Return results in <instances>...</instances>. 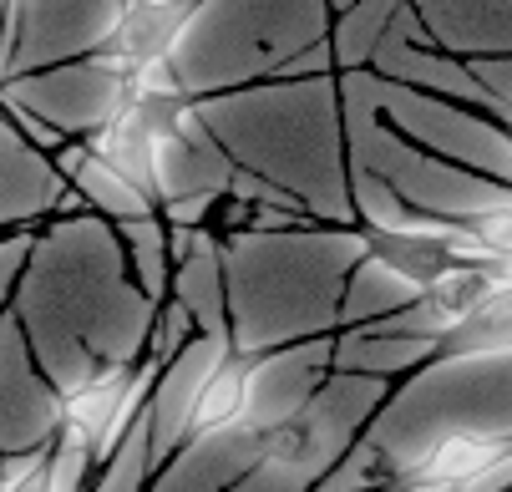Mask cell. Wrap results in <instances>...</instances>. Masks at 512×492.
I'll return each instance as SVG.
<instances>
[{
    "label": "cell",
    "instance_id": "cell-5",
    "mask_svg": "<svg viewBox=\"0 0 512 492\" xmlns=\"http://www.w3.org/2000/svg\"><path fill=\"white\" fill-rule=\"evenodd\" d=\"M512 350V285H502L462 330L442 340V361H482Z\"/></svg>",
    "mask_w": 512,
    "mask_h": 492
},
{
    "label": "cell",
    "instance_id": "cell-1",
    "mask_svg": "<svg viewBox=\"0 0 512 492\" xmlns=\"http://www.w3.org/2000/svg\"><path fill=\"white\" fill-rule=\"evenodd\" d=\"M512 462V432H447L381 477V492H492Z\"/></svg>",
    "mask_w": 512,
    "mask_h": 492
},
{
    "label": "cell",
    "instance_id": "cell-6",
    "mask_svg": "<svg viewBox=\"0 0 512 492\" xmlns=\"http://www.w3.org/2000/svg\"><path fill=\"white\" fill-rule=\"evenodd\" d=\"M259 447V462L269 467H284V472H315L325 462V442H320V427L310 416H279L254 437Z\"/></svg>",
    "mask_w": 512,
    "mask_h": 492
},
{
    "label": "cell",
    "instance_id": "cell-4",
    "mask_svg": "<svg viewBox=\"0 0 512 492\" xmlns=\"http://www.w3.org/2000/svg\"><path fill=\"white\" fill-rule=\"evenodd\" d=\"M254 376H259V366L249 356L208 361V371L198 376V386L188 396V411H183V427H178L173 447L178 442L198 447V442H208L218 432H234L244 421V411H249V401H254Z\"/></svg>",
    "mask_w": 512,
    "mask_h": 492
},
{
    "label": "cell",
    "instance_id": "cell-3",
    "mask_svg": "<svg viewBox=\"0 0 512 492\" xmlns=\"http://www.w3.org/2000/svg\"><path fill=\"white\" fill-rule=\"evenodd\" d=\"M198 0H127L117 26L107 31V66L122 72V82L132 72L153 61H173V46L183 36V26L193 21Z\"/></svg>",
    "mask_w": 512,
    "mask_h": 492
},
{
    "label": "cell",
    "instance_id": "cell-2",
    "mask_svg": "<svg viewBox=\"0 0 512 492\" xmlns=\"http://www.w3.org/2000/svg\"><path fill=\"white\" fill-rule=\"evenodd\" d=\"M148 386H153V371H132L122 361L87 371L77 386L61 391V406H56L61 442H77L82 452H92V462L107 457L122 442L127 421L142 406V391Z\"/></svg>",
    "mask_w": 512,
    "mask_h": 492
}]
</instances>
